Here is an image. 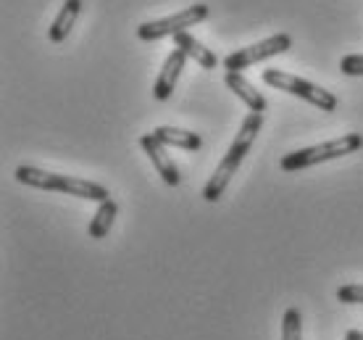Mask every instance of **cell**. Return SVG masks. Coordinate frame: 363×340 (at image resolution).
I'll list each match as a JSON object with an SVG mask.
<instances>
[{"label":"cell","instance_id":"17","mask_svg":"<svg viewBox=\"0 0 363 340\" xmlns=\"http://www.w3.org/2000/svg\"><path fill=\"white\" fill-rule=\"evenodd\" d=\"M345 340H363V332L361 330H347L345 332Z\"/></svg>","mask_w":363,"mask_h":340},{"label":"cell","instance_id":"11","mask_svg":"<svg viewBox=\"0 0 363 340\" xmlns=\"http://www.w3.org/2000/svg\"><path fill=\"white\" fill-rule=\"evenodd\" d=\"M79 13H82V0H66L64 6H61V11H58V16H55V21L48 29L50 43H64Z\"/></svg>","mask_w":363,"mask_h":340},{"label":"cell","instance_id":"1","mask_svg":"<svg viewBox=\"0 0 363 340\" xmlns=\"http://www.w3.org/2000/svg\"><path fill=\"white\" fill-rule=\"evenodd\" d=\"M261 124H264V114H258V111H250L245 116V121L240 124V132H237L235 143L229 146L227 156L221 158V164L216 166V172L211 175L208 185L203 187V198L208 203H216L224 190H227L229 180L235 175L240 164H242V158L247 156V150L253 148L255 138H258V132H261Z\"/></svg>","mask_w":363,"mask_h":340},{"label":"cell","instance_id":"10","mask_svg":"<svg viewBox=\"0 0 363 340\" xmlns=\"http://www.w3.org/2000/svg\"><path fill=\"white\" fill-rule=\"evenodd\" d=\"M174 45L179 48V50L187 55V58H192L195 64L203 66V69H216L218 58L213 55V50H211V48H206L203 43H198V40H195L190 32H182V35L174 37Z\"/></svg>","mask_w":363,"mask_h":340},{"label":"cell","instance_id":"14","mask_svg":"<svg viewBox=\"0 0 363 340\" xmlns=\"http://www.w3.org/2000/svg\"><path fill=\"white\" fill-rule=\"evenodd\" d=\"M281 340H300V312L290 306L281 319Z\"/></svg>","mask_w":363,"mask_h":340},{"label":"cell","instance_id":"9","mask_svg":"<svg viewBox=\"0 0 363 340\" xmlns=\"http://www.w3.org/2000/svg\"><path fill=\"white\" fill-rule=\"evenodd\" d=\"M224 82H227L229 90L235 92L237 98L245 103L250 111H258V114H264V111H266V98L258 90H255L253 84L247 82V79L240 72H227Z\"/></svg>","mask_w":363,"mask_h":340},{"label":"cell","instance_id":"12","mask_svg":"<svg viewBox=\"0 0 363 340\" xmlns=\"http://www.w3.org/2000/svg\"><path fill=\"white\" fill-rule=\"evenodd\" d=\"M153 135L166 148H182V150H198L203 146V140H200L198 132H187V129H179V127H155Z\"/></svg>","mask_w":363,"mask_h":340},{"label":"cell","instance_id":"6","mask_svg":"<svg viewBox=\"0 0 363 340\" xmlns=\"http://www.w3.org/2000/svg\"><path fill=\"white\" fill-rule=\"evenodd\" d=\"M292 48V37L290 35H274V37H266L261 43H255V45H247V48H240L235 53H229L224 58V69L227 72H242L247 66L258 64V61H266V58H272V55H279L284 50H290Z\"/></svg>","mask_w":363,"mask_h":340},{"label":"cell","instance_id":"7","mask_svg":"<svg viewBox=\"0 0 363 340\" xmlns=\"http://www.w3.org/2000/svg\"><path fill=\"white\" fill-rule=\"evenodd\" d=\"M140 146H143V150L147 153V158L153 161L155 172L161 175V180H164L169 187H177V185H179V169H177V164L172 161V153L166 150L164 143L150 132V135H143V138H140Z\"/></svg>","mask_w":363,"mask_h":340},{"label":"cell","instance_id":"8","mask_svg":"<svg viewBox=\"0 0 363 340\" xmlns=\"http://www.w3.org/2000/svg\"><path fill=\"white\" fill-rule=\"evenodd\" d=\"M184 64H187V55L182 53L179 48L172 50V55L166 58L164 69H161V74H158V79H155V84H153L155 101H169V98H172V92H174V87H177V79H179Z\"/></svg>","mask_w":363,"mask_h":340},{"label":"cell","instance_id":"4","mask_svg":"<svg viewBox=\"0 0 363 340\" xmlns=\"http://www.w3.org/2000/svg\"><path fill=\"white\" fill-rule=\"evenodd\" d=\"M264 82L272 84V87H277V90H281V92L298 95V98H303L306 103L316 106L318 111H335L337 103H340L335 92L324 90V87H318V84L308 82V79H300V77H295V74H290V72H281V69H266Z\"/></svg>","mask_w":363,"mask_h":340},{"label":"cell","instance_id":"2","mask_svg":"<svg viewBox=\"0 0 363 340\" xmlns=\"http://www.w3.org/2000/svg\"><path fill=\"white\" fill-rule=\"evenodd\" d=\"M16 180L21 185L37 187V190H53V193H66V195H74V198H84V201H95V203H103L111 198L108 190L103 185L90 182V180H79V177L53 175V172L37 169V166H18Z\"/></svg>","mask_w":363,"mask_h":340},{"label":"cell","instance_id":"3","mask_svg":"<svg viewBox=\"0 0 363 340\" xmlns=\"http://www.w3.org/2000/svg\"><path fill=\"white\" fill-rule=\"evenodd\" d=\"M363 138L358 132H350V135H342L337 140H327L321 146H311L303 148V150H295V153H287L281 158L279 166L284 172H300V169H308V166L324 164V161H332V158L347 156V153H355L361 150Z\"/></svg>","mask_w":363,"mask_h":340},{"label":"cell","instance_id":"15","mask_svg":"<svg viewBox=\"0 0 363 340\" xmlns=\"http://www.w3.org/2000/svg\"><path fill=\"white\" fill-rule=\"evenodd\" d=\"M340 72L347 77H363V53L361 55H345L340 61Z\"/></svg>","mask_w":363,"mask_h":340},{"label":"cell","instance_id":"13","mask_svg":"<svg viewBox=\"0 0 363 340\" xmlns=\"http://www.w3.org/2000/svg\"><path fill=\"white\" fill-rule=\"evenodd\" d=\"M116 214H118V206L111 201V198L100 203L98 212H95V216H92V221H90V238H95V240L106 238V235H108V230L113 227Z\"/></svg>","mask_w":363,"mask_h":340},{"label":"cell","instance_id":"16","mask_svg":"<svg viewBox=\"0 0 363 340\" xmlns=\"http://www.w3.org/2000/svg\"><path fill=\"white\" fill-rule=\"evenodd\" d=\"M337 301H342V304H363V285H342L337 290Z\"/></svg>","mask_w":363,"mask_h":340},{"label":"cell","instance_id":"5","mask_svg":"<svg viewBox=\"0 0 363 340\" xmlns=\"http://www.w3.org/2000/svg\"><path fill=\"white\" fill-rule=\"evenodd\" d=\"M208 13H211V9L206 3H195V6L179 11V13H174V16L140 24V27H137V37L145 40V43H155V40H161V37H177V35H182V32H187L190 27H195L198 21L208 18Z\"/></svg>","mask_w":363,"mask_h":340}]
</instances>
